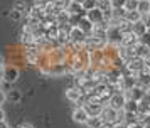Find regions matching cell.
<instances>
[{"instance_id":"1","label":"cell","mask_w":150,"mask_h":128,"mask_svg":"<svg viewBox=\"0 0 150 128\" xmlns=\"http://www.w3.org/2000/svg\"><path fill=\"white\" fill-rule=\"evenodd\" d=\"M123 116H125V111L123 110H115V108H111L110 105L105 106L101 113V118L105 123H108V125H115L118 121H123Z\"/></svg>"},{"instance_id":"2","label":"cell","mask_w":150,"mask_h":128,"mask_svg":"<svg viewBox=\"0 0 150 128\" xmlns=\"http://www.w3.org/2000/svg\"><path fill=\"white\" fill-rule=\"evenodd\" d=\"M88 39V34L81 30L79 27H71L69 29V44L74 47H83Z\"/></svg>"},{"instance_id":"3","label":"cell","mask_w":150,"mask_h":128,"mask_svg":"<svg viewBox=\"0 0 150 128\" xmlns=\"http://www.w3.org/2000/svg\"><path fill=\"white\" fill-rule=\"evenodd\" d=\"M125 69L130 71V73H133V74L142 73V71H145V59L138 57V56H133L130 61L125 62Z\"/></svg>"},{"instance_id":"4","label":"cell","mask_w":150,"mask_h":128,"mask_svg":"<svg viewBox=\"0 0 150 128\" xmlns=\"http://www.w3.org/2000/svg\"><path fill=\"white\" fill-rule=\"evenodd\" d=\"M106 40H108V44H111V46H122L123 32L120 30V27H118V25H110L108 27V35H106Z\"/></svg>"},{"instance_id":"5","label":"cell","mask_w":150,"mask_h":128,"mask_svg":"<svg viewBox=\"0 0 150 128\" xmlns=\"http://www.w3.org/2000/svg\"><path fill=\"white\" fill-rule=\"evenodd\" d=\"M84 96H86V93L79 86H71L66 89V98L71 103H83L84 105Z\"/></svg>"},{"instance_id":"6","label":"cell","mask_w":150,"mask_h":128,"mask_svg":"<svg viewBox=\"0 0 150 128\" xmlns=\"http://www.w3.org/2000/svg\"><path fill=\"white\" fill-rule=\"evenodd\" d=\"M89 118H91V116H89L88 110L84 108V105H79V106H76L74 110H73V120H74L76 123H83V125H86Z\"/></svg>"},{"instance_id":"7","label":"cell","mask_w":150,"mask_h":128,"mask_svg":"<svg viewBox=\"0 0 150 128\" xmlns=\"http://www.w3.org/2000/svg\"><path fill=\"white\" fill-rule=\"evenodd\" d=\"M125 94H127V98H128V100L140 101V100H143V98L147 96V89H145L143 86H140V84H137V86H133L132 89L125 91Z\"/></svg>"},{"instance_id":"8","label":"cell","mask_w":150,"mask_h":128,"mask_svg":"<svg viewBox=\"0 0 150 128\" xmlns=\"http://www.w3.org/2000/svg\"><path fill=\"white\" fill-rule=\"evenodd\" d=\"M127 94L125 93H113V96L110 98L108 105L111 108H115V110H123L125 108V103H127Z\"/></svg>"},{"instance_id":"9","label":"cell","mask_w":150,"mask_h":128,"mask_svg":"<svg viewBox=\"0 0 150 128\" xmlns=\"http://www.w3.org/2000/svg\"><path fill=\"white\" fill-rule=\"evenodd\" d=\"M19 74H21L19 67L8 64V66H5V69H4V81H7V83H15V81L19 79Z\"/></svg>"},{"instance_id":"10","label":"cell","mask_w":150,"mask_h":128,"mask_svg":"<svg viewBox=\"0 0 150 128\" xmlns=\"http://www.w3.org/2000/svg\"><path fill=\"white\" fill-rule=\"evenodd\" d=\"M46 15H47V13L44 10V7H39V5H35V4L29 8V12H27V17L37 20V22H42V20L46 19Z\"/></svg>"},{"instance_id":"11","label":"cell","mask_w":150,"mask_h":128,"mask_svg":"<svg viewBox=\"0 0 150 128\" xmlns=\"http://www.w3.org/2000/svg\"><path fill=\"white\" fill-rule=\"evenodd\" d=\"M105 106L106 105H103V103H93V101H86L84 103V108L88 110L89 116H101Z\"/></svg>"},{"instance_id":"12","label":"cell","mask_w":150,"mask_h":128,"mask_svg":"<svg viewBox=\"0 0 150 128\" xmlns=\"http://www.w3.org/2000/svg\"><path fill=\"white\" fill-rule=\"evenodd\" d=\"M86 17H88L95 25L105 22V13H103V10L100 8V7H96V8H93V10H88V12H86Z\"/></svg>"},{"instance_id":"13","label":"cell","mask_w":150,"mask_h":128,"mask_svg":"<svg viewBox=\"0 0 150 128\" xmlns=\"http://www.w3.org/2000/svg\"><path fill=\"white\" fill-rule=\"evenodd\" d=\"M140 42V37L137 35L135 32H128V34H123V40H122V46L125 47H135L137 44Z\"/></svg>"},{"instance_id":"14","label":"cell","mask_w":150,"mask_h":128,"mask_svg":"<svg viewBox=\"0 0 150 128\" xmlns=\"http://www.w3.org/2000/svg\"><path fill=\"white\" fill-rule=\"evenodd\" d=\"M76 27H79L81 30H84V32H86V34L89 35V34L93 32V27H95V24H93V22H91V20H89L88 17H86V15H84V17H81V19L78 20Z\"/></svg>"},{"instance_id":"15","label":"cell","mask_w":150,"mask_h":128,"mask_svg":"<svg viewBox=\"0 0 150 128\" xmlns=\"http://www.w3.org/2000/svg\"><path fill=\"white\" fill-rule=\"evenodd\" d=\"M133 51H135V56L142 57V59H147V57H150V47L145 46V44H142V42H138V44L133 47Z\"/></svg>"},{"instance_id":"16","label":"cell","mask_w":150,"mask_h":128,"mask_svg":"<svg viewBox=\"0 0 150 128\" xmlns=\"http://www.w3.org/2000/svg\"><path fill=\"white\" fill-rule=\"evenodd\" d=\"M68 12L71 13V15H86V10L83 8V4H79V2H71V5L68 7Z\"/></svg>"},{"instance_id":"17","label":"cell","mask_w":150,"mask_h":128,"mask_svg":"<svg viewBox=\"0 0 150 128\" xmlns=\"http://www.w3.org/2000/svg\"><path fill=\"white\" fill-rule=\"evenodd\" d=\"M143 15L138 10H127V17H125V20L127 22H130V24H135V22H138V20H142Z\"/></svg>"},{"instance_id":"18","label":"cell","mask_w":150,"mask_h":128,"mask_svg":"<svg viewBox=\"0 0 150 128\" xmlns=\"http://www.w3.org/2000/svg\"><path fill=\"white\" fill-rule=\"evenodd\" d=\"M137 78H138V84H140V86H143L145 89L150 86V73H147V71H142V73L137 74Z\"/></svg>"},{"instance_id":"19","label":"cell","mask_w":150,"mask_h":128,"mask_svg":"<svg viewBox=\"0 0 150 128\" xmlns=\"http://www.w3.org/2000/svg\"><path fill=\"white\" fill-rule=\"evenodd\" d=\"M69 19H71V13H69L68 10H62V12H59L56 15V22H57L59 25H68Z\"/></svg>"},{"instance_id":"20","label":"cell","mask_w":150,"mask_h":128,"mask_svg":"<svg viewBox=\"0 0 150 128\" xmlns=\"http://www.w3.org/2000/svg\"><path fill=\"white\" fill-rule=\"evenodd\" d=\"M147 30H149V29H147V25H145L143 19H142V20H138V22H135V24H133V32H135L137 35H138V37H142V35H143L145 32H147Z\"/></svg>"},{"instance_id":"21","label":"cell","mask_w":150,"mask_h":128,"mask_svg":"<svg viewBox=\"0 0 150 128\" xmlns=\"http://www.w3.org/2000/svg\"><path fill=\"white\" fill-rule=\"evenodd\" d=\"M105 125V121H103L101 116H91L88 120V123H86V127L88 128H100Z\"/></svg>"},{"instance_id":"22","label":"cell","mask_w":150,"mask_h":128,"mask_svg":"<svg viewBox=\"0 0 150 128\" xmlns=\"http://www.w3.org/2000/svg\"><path fill=\"white\" fill-rule=\"evenodd\" d=\"M125 111H128V113H138V101L135 100H127L125 103V108H123Z\"/></svg>"},{"instance_id":"23","label":"cell","mask_w":150,"mask_h":128,"mask_svg":"<svg viewBox=\"0 0 150 128\" xmlns=\"http://www.w3.org/2000/svg\"><path fill=\"white\" fill-rule=\"evenodd\" d=\"M7 100H10L12 103H19V101L22 100L21 91H17V89H10V91H7Z\"/></svg>"},{"instance_id":"24","label":"cell","mask_w":150,"mask_h":128,"mask_svg":"<svg viewBox=\"0 0 150 128\" xmlns=\"http://www.w3.org/2000/svg\"><path fill=\"white\" fill-rule=\"evenodd\" d=\"M138 12L142 13V15H147L150 12V0H140V4H138Z\"/></svg>"},{"instance_id":"25","label":"cell","mask_w":150,"mask_h":128,"mask_svg":"<svg viewBox=\"0 0 150 128\" xmlns=\"http://www.w3.org/2000/svg\"><path fill=\"white\" fill-rule=\"evenodd\" d=\"M14 8H17V10H21L22 13H27L29 12V5L25 0H17L14 4Z\"/></svg>"},{"instance_id":"26","label":"cell","mask_w":150,"mask_h":128,"mask_svg":"<svg viewBox=\"0 0 150 128\" xmlns=\"http://www.w3.org/2000/svg\"><path fill=\"white\" fill-rule=\"evenodd\" d=\"M98 7V2L96 0H84L83 2V8L88 12V10H93V8H96Z\"/></svg>"},{"instance_id":"27","label":"cell","mask_w":150,"mask_h":128,"mask_svg":"<svg viewBox=\"0 0 150 128\" xmlns=\"http://www.w3.org/2000/svg\"><path fill=\"white\" fill-rule=\"evenodd\" d=\"M138 4H140V0H127L125 8L127 10H138Z\"/></svg>"},{"instance_id":"28","label":"cell","mask_w":150,"mask_h":128,"mask_svg":"<svg viewBox=\"0 0 150 128\" xmlns=\"http://www.w3.org/2000/svg\"><path fill=\"white\" fill-rule=\"evenodd\" d=\"M111 2V8H125L127 0H110Z\"/></svg>"},{"instance_id":"29","label":"cell","mask_w":150,"mask_h":128,"mask_svg":"<svg viewBox=\"0 0 150 128\" xmlns=\"http://www.w3.org/2000/svg\"><path fill=\"white\" fill-rule=\"evenodd\" d=\"M22 15H24V13H22L21 10H17V8H12V10H10V19L12 20H21Z\"/></svg>"},{"instance_id":"30","label":"cell","mask_w":150,"mask_h":128,"mask_svg":"<svg viewBox=\"0 0 150 128\" xmlns=\"http://www.w3.org/2000/svg\"><path fill=\"white\" fill-rule=\"evenodd\" d=\"M140 42H142V44H145V46H149V47H150V29H149V30H147L145 34H143L142 37H140Z\"/></svg>"},{"instance_id":"31","label":"cell","mask_w":150,"mask_h":128,"mask_svg":"<svg viewBox=\"0 0 150 128\" xmlns=\"http://www.w3.org/2000/svg\"><path fill=\"white\" fill-rule=\"evenodd\" d=\"M5 101H7V93H5V91H4V89L0 88V106H2V105H4Z\"/></svg>"},{"instance_id":"32","label":"cell","mask_w":150,"mask_h":128,"mask_svg":"<svg viewBox=\"0 0 150 128\" xmlns=\"http://www.w3.org/2000/svg\"><path fill=\"white\" fill-rule=\"evenodd\" d=\"M113 128H128V125H127L125 121H118V123L113 125Z\"/></svg>"},{"instance_id":"33","label":"cell","mask_w":150,"mask_h":128,"mask_svg":"<svg viewBox=\"0 0 150 128\" xmlns=\"http://www.w3.org/2000/svg\"><path fill=\"white\" fill-rule=\"evenodd\" d=\"M143 22H145L147 29H150V12L147 13V15H143Z\"/></svg>"},{"instance_id":"34","label":"cell","mask_w":150,"mask_h":128,"mask_svg":"<svg viewBox=\"0 0 150 128\" xmlns=\"http://www.w3.org/2000/svg\"><path fill=\"white\" fill-rule=\"evenodd\" d=\"M145 71H147V73H150V57H147V59H145Z\"/></svg>"},{"instance_id":"35","label":"cell","mask_w":150,"mask_h":128,"mask_svg":"<svg viewBox=\"0 0 150 128\" xmlns=\"http://www.w3.org/2000/svg\"><path fill=\"white\" fill-rule=\"evenodd\" d=\"M17 128H34V127H32L30 123H25V121H24V123H21V125H19Z\"/></svg>"},{"instance_id":"36","label":"cell","mask_w":150,"mask_h":128,"mask_svg":"<svg viewBox=\"0 0 150 128\" xmlns=\"http://www.w3.org/2000/svg\"><path fill=\"white\" fill-rule=\"evenodd\" d=\"M0 128H10V127H8V123L5 120H2L0 121Z\"/></svg>"},{"instance_id":"37","label":"cell","mask_w":150,"mask_h":128,"mask_svg":"<svg viewBox=\"0 0 150 128\" xmlns=\"http://www.w3.org/2000/svg\"><path fill=\"white\" fill-rule=\"evenodd\" d=\"M5 118V113H4V110H2V106H0V121Z\"/></svg>"},{"instance_id":"38","label":"cell","mask_w":150,"mask_h":128,"mask_svg":"<svg viewBox=\"0 0 150 128\" xmlns=\"http://www.w3.org/2000/svg\"><path fill=\"white\" fill-rule=\"evenodd\" d=\"M100 128H113V125H108V123H105L103 127H100Z\"/></svg>"},{"instance_id":"39","label":"cell","mask_w":150,"mask_h":128,"mask_svg":"<svg viewBox=\"0 0 150 128\" xmlns=\"http://www.w3.org/2000/svg\"><path fill=\"white\" fill-rule=\"evenodd\" d=\"M2 66H5V64H4V57L0 56V67H2Z\"/></svg>"},{"instance_id":"40","label":"cell","mask_w":150,"mask_h":128,"mask_svg":"<svg viewBox=\"0 0 150 128\" xmlns=\"http://www.w3.org/2000/svg\"><path fill=\"white\" fill-rule=\"evenodd\" d=\"M74 2H79V4H83V2H84V0H74Z\"/></svg>"},{"instance_id":"41","label":"cell","mask_w":150,"mask_h":128,"mask_svg":"<svg viewBox=\"0 0 150 128\" xmlns=\"http://www.w3.org/2000/svg\"><path fill=\"white\" fill-rule=\"evenodd\" d=\"M96 2H100V0H96Z\"/></svg>"},{"instance_id":"42","label":"cell","mask_w":150,"mask_h":128,"mask_svg":"<svg viewBox=\"0 0 150 128\" xmlns=\"http://www.w3.org/2000/svg\"><path fill=\"white\" fill-rule=\"evenodd\" d=\"M0 81H2V78H0Z\"/></svg>"}]
</instances>
